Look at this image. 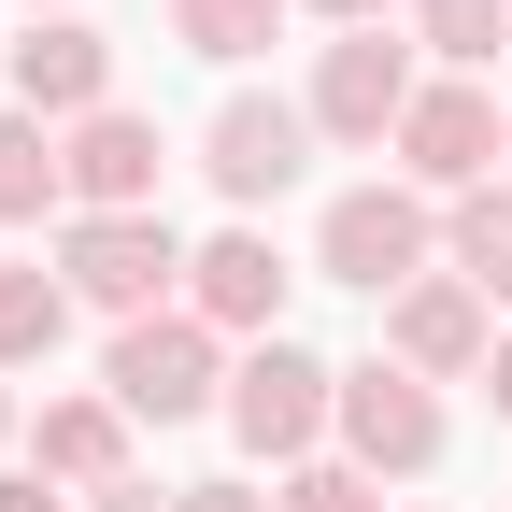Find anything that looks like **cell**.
Returning <instances> with one entry per match:
<instances>
[{"mask_svg":"<svg viewBox=\"0 0 512 512\" xmlns=\"http://www.w3.org/2000/svg\"><path fill=\"white\" fill-rule=\"evenodd\" d=\"M0 441H15V384H0Z\"/></svg>","mask_w":512,"mask_h":512,"instance_id":"25","label":"cell"},{"mask_svg":"<svg viewBox=\"0 0 512 512\" xmlns=\"http://www.w3.org/2000/svg\"><path fill=\"white\" fill-rule=\"evenodd\" d=\"M313 15H342V29H384V15H399V0H313Z\"/></svg>","mask_w":512,"mask_h":512,"instance_id":"24","label":"cell"},{"mask_svg":"<svg viewBox=\"0 0 512 512\" xmlns=\"http://www.w3.org/2000/svg\"><path fill=\"white\" fill-rule=\"evenodd\" d=\"M384 356H399L413 384H456V370H484V356H498V299H484V285H456V271H427V285L384 299Z\"/></svg>","mask_w":512,"mask_h":512,"instance_id":"10","label":"cell"},{"mask_svg":"<svg viewBox=\"0 0 512 512\" xmlns=\"http://www.w3.org/2000/svg\"><path fill=\"white\" fill-rule=\"evenodd\" d=\"M285 256H271V228H214L200 256H185V313H200L214 342H285Z\"/></svg>","mask_w":512,"mask_h":512,"instance_id":"9","label":"cell"},{"mask_svg":"<svg viewBox=\"0 0 512 512\" xmlns=\"http://www.w3.org/2000/svg\"><path fill=\"white\" fill-rule=\"evenodd\" d=\"M441 271L484 285V299H512V185H470V200L441 214Z\"/></svg>","mask_w":512,"mask_h":512,"instance_id":"16","label":"cell"},{"mask_svg":"<svg viewBox=\"0 0 512 512\" xmlns=\"http://www.w3.org/2000/svg\"><path fill=\"white\" fill-rule=\"evenodd\" d=\"M57 285H72L86 313H114V328H143V313H171V285H185V242H171V214H72L57 228Z\"/></svg>","mask_w":512,"mask_h":512,"instance_id":"4","label":"cell"},{"mask_svg":"<svg viewBox=\"0 0 512 512\" xmlns=\"http://www.w3.org/2000/svg\"><path fill=\"white\" fill-rule=\"evenodd\" d=\"M498 143H512V114H498L470 72H441V86L399 114V185H427V200H470V185H498Z\"/></svg>","mask_w":512,"mask_h":512,"instance_id":"8","label":"cell"},{"mask_svg":"<svg viewBox=\"0 0 512 512\" xmlns=\"http://www.w3.org/2000/svg\"><path fill=\"white\" fill-rule=\"evenodd\" d=\"M271 29H285V0H171V43H185V57H214V72L271 57Z\"/></svg>","mask_w":512,"mask_h":512,"instance_id":"17","label":"cell"},{"mask_svg":"<svg viewBox=\"0 0 512 512\" xmlns=\"http://www.w3.org/2000/svg\"><path fill=\"white\" fill-rule=\"evenodd\" d=\"M498 185H512V143H498Z\"/></svg>","mask_w":512,"mask_h":512,"instance_id":"26","label":"cell"},{"mask_svg":"<svg viewBox=\"0 0 512 512\" xmlns=\"http://www.w3.org/2000/svg\"><path fill=\"white\" fill-rule=\"evenodd\" d=\"M72 313H86V299L57 285L43 256H29V271H0V384H15V370H43L57 342H72Z\"/></svg>","mask_w":512,"mask_h":512,"instance_id":"14","label":"cell"},{"mask_svg":"<svg viewBox=\"0 0 512 512\" xmlns=\"http://www.w3.org/2000/svg\"><path fill=\"white\" fill-rule=\"evenodd\" d=\"M313 271L328 285H370V299H399L441 271V214H427V185H342L328 228H313Z\"/></svg>","mask_w":512,"mask_h":512,"instance_id":"3","label":"cell"},{"mask_svg":"<svg viewBox=\"0 0 512 512\" xmlns=\"http://www.w3.org/2000/svg\"><path fill=\"white\" fill-rule=\"evenodd\" d=\"M15 114H43V128L114 114V43H100L86 15H29V43H15Z\"/></svg>","mask_w":512,"mask_h":512,"instance_id":"11","label":"cell"},{"mask_svg":"<svg viewBox=\"0 0 512 512\" xmlns=\"http://www.w3.org/2000/svg\"><path fill=\"white\" fill-rule=\"evenodd\" d=\"M57 200H72V157H57L43 114H0V228H43Z\"/></svg>","mask_w":512,"mask_h":512,"instance_id":"15","label":"cell"},{"mask_svg":"<svg viewBox=\"0 0 512 512\" xmlns=\"http://www.w3.org/2000/svg\"><path fill=\"white\" fill-rule=\"evenodd\" d=\"M285 512H384V484L356 456H313V470H285Z\"/></svg>","mask_w":512,"mask_h":512,"instance_id":"19","label":"cell"},{"mask_svg":"<svg viewBox=\"0 0 512 512\" xmlns=\"http://www.w3.org/2000/svg\"><path fill=\"white\" fill-rule=\"evenodd\" d=\"M100 399L128 427H185V413H228V342L200 313H143V328H114L100 356Z\"/></svg>","mask_w":512,"mask_h":512,"instance_id":"1","label":"cell"},{"mask_svg":"<svg viewBox=\"0 0 512 512\" xmlns=\"http://www.w3.org/2000/svg\"><path fill=\"white\" fill-rule=\"evenodd\" d=\"M29 456H43V484H114V470H128V413H114V399H43Z\"/></svg>","mask_w":512,"mask_h":512,"instance_id":"13","label":"cell"},{"mask_svg":"<svg viewBox=\"0 0 512 512\" xmlns=\"http://www.w3.org/2000/svg\"><path fill=\"white\" fill-rule=\"evenodd\" d=\"M342 456H356L370 484L441 470V384H413L399 356H356V370H342Z\"/></svg>","mask_w":512,"mask_h":512,"instance_id":"7","label":"cell"},{"mask_svg":"<svg viewBox=\"0 0 512 512\" xmlns=\"http://www.w3.org/2000/svg\"><path fill=\"white\" fill-rule=\"evenodd\" d=\"M0 512H86V498H57L43 470H0Z\"/></svg>","mask_w":512,"mask_h":512,"instance_id":"21","label":"cell"},{"mask_svg":"<svg viewBox=\"0 0 512 512\" xmlns=\"http://www.w3.org/2000/svg\"><path fill=\"white\" fill-rule=\"evenodd\" d=\"M57 157H72V214H157V171H171V143L143 114H86V128H57Z\"/></svg>","mask_w":512,"mask_h":512,"instance_id":"12","label":"cell"},{"mask_svg":"<svg viewBox=\"0 0 512 512\" xmlns=\"http://www.w3.org/2000/svg\"><path fill=\"white\" fill-rule=\"evenodd\" d=\"M171 512H285V498H256V484H185Z\"/></svg>","mask_w":512,"mask_h":512,"instance_id":"22","label":"cell"},{"mask_svg":"<svg viewBox=\"0 0 512 512\" xmlns=\"http://www.w3.org/2000/svg\"><path fill=\"white\" fill-rule=\"evenodd\" d=\"M427 100V72H413V43L399 29H342L328 57H313V143H399V114Z\"/></svg>","mask_w":512,"mask_h":512,"instance_id":"6","label":"cell"},{"mask_svg":"<svg viewBox=\"0 0 512 512\" xmlns=\"http://www.w3.org/2000/svg\"><path fill=\"white\" fill-rule=\"evenodd\" d=\"M200 171H214V200L242 214H271L285 185L313 171V100H271V86H228L214 128H200Z\"/></svg>","mask_w":512,"mask_h":512,"instance_id":"5","label":"cell"},{"mask_svg":"<svg viewBox=\"0 0 512 512\" xmlns=\"http://www.w3.org/2000/svg\"><path fill=\"white\" fill-rule=\"evenodd\" d=\"M185 484H143V470H114V484H86V512H171Z\"/></svg>","mask_w":512,"mask_h":512,"instance_id":"20","label":"cell"},{"mask_svg":"<svg viewBox=\"0 0 512 512\" xmlns=\"http://www.w3.org/2000/svg\"><path fill=\"white\" fill-rule=\"evenodd\" d=\"M484 399H498V427H512V328H498V356H484Z\"/></svg>","mask_w":512,"mask_h":512,"instance_id":"23","label":"cell"},{"mask_svg":"<svg viewBox=\"0 0 512 512\" xmlns=\"http://www.w3.org/2000/svg\"><path fill=\"white\" fill-rule=\"evenodd\" d=\"M57 15H72V0H57Z\"/></svg>","mask_w":512,"mask_h":512,"instance_id":"27","label":"cell"},{"mask_svg":"<svg viewBox=\"0 0 512 512\" xmlns=\"http://www.w3.org/2000/svg\"><path fill=\"white\" fill-rule=\"evenodd\" d=\"M228 441L271 456V470H313V441H342V370L313 342H256L228 370Z\"/></svg>","mask_w":512,"mask_h":512,"instance_id":"2","label":"cell"},{"mask_svg":"<svg viewBox=\"0 0 512 512\" xmlns=\"http://www.w3.org/2000/svg\"><path fill=\"white\" fill-rule=\"evenodd\" d=\"M413 43L441 72H484V57H512V0H413Z\"/></svg>","mask_w":512,"mask_h":512,"instance_id":"18","label":"cell"}]
</instances>
